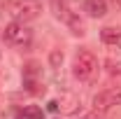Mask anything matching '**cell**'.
Returning a JSON list of instances; mask_svg holds the SVG:
<instances>
[{"instance_id": "obj_13", "label": "cell", "mask_w": 121, "mask_h": 119, "mask_svg": "<svg viewBox=\"0 0 121 119\" xmlns=\"http://www.w3.org/2000/svg\"><path fill=\"white\" fill-rule=\"evenodd\" d=\"M84 119H95V117H84Z\"/></svg>"}, {"instance_id": "obj_12", "label": "cell", "mask_w": 121, "mask_h": 119, "mask_svg": "<svg viewBox=\"0 0 121 119\" xmlns=\"http://www.w3.org/2000/svg\"><path fill=\"white\" fill-rule=\"evenodd\" d=\"M47 107H49L51 112H56V110H58V101H49V105H47Z\"/></svg>"}, {"instance_id": "obj_3", "label": "cell", "mask_w": 121, "mask_h": 119, "mask_svg": "<svg viewBox=\"0 0 121 119\" xmlns=\"http://www.w3.org/2000/svg\"><path fill=\"white\" fill-rule=\"evenodd\" d=\"M44 9V2L42 0H14L9 5V14L14 21L19 23H28V21H35L37 16L42 14Z\"/></svg>"}, {"instance_id": "obj_14", "label": "cell", "mask_w": 121, "mask_h": 119, "mask_svg": "<svg viewBox=\"0 0 121 119\" xmlns=\"http://www.w3.org/2000/svg\"><path fill=\"white\" fill-rule=\"evenodd\" d=\"M56 119H60V117H56Z\"/></svg>"}, {"instance_id": "obj_5", "label": "cell", "mask_w": 121, "mask_h": 119, "mask_svg": "<svg viewBox=\"0 0 121 119\" xmlns=\"http://www.w3.org/2000/svg\"><path fill=\"white\" fill-rule=\"evenodd\" d=\"M84 14L91 19H103L107 14V0H84Z\"/></svg>"}, {"instance_id": "obj_6", "label": "cell", "mask_w": 121, "mask_h": 119, "mask_svg": "<svg viewBox=\"0 0 121 119\" xmlns=\"http://www.w3.org/2000/svg\"><path fill=\"white\" fill-rule=\"evenodd\" d=\"M49 9H51V14L56 16L58 21H68L70 14H72V9H70V5H68V0H49Z\"/></svg>"}, {"instance_id": "obj_10", "label": "cell", "mask_w": 121, "mask_h": 119, "mask_svg": "<svg viewBox=\"0 0 121 119\" xmlns=\"http://www.w3.org/2000/svg\"><path fill=\"white\" fill-rule=\"evenodd\" d=\"M49 65H51L54 70H58L60 65H63V51H60V49H51V51H49Z\"/></svg>"}, {"instance_id": "obj_2", "label": "cell", "mask_w": 121, "mask_h": 119, "mask_svg": "<svg viewBox=\"0 0 121 119\" xmlns=\"http://www.w3.org/2000/svg\"><path fill=\"white\" fill-rule=\"evenodd\" d=\"M2 42L9 47H19V49H26L33 42V30L26 26V23H19V21H12L2 28Z\"/></svg>"}, {"instance_id": "obj_4", "label": "cell", "mask_w": 121, "mask_h": 119, "mask_svg": "<svg viewBox=\"0 0 121 119\" xmlns=\"http://www.w3.org/2000/svg\"><path fill=\"white\" fill-rule=\"evenodd\" d=\"M121 105V87H109L93 96V112H109L112 107Z\"/></svg>"}, {"instance_id": "obj_7", "label": "cell", "mask_w": 121, "mask_h": 119, "mask_svg": "<svg viewBox=\"0 0 121 119\" xmlns=\"http://www.w3.org/2000/svg\"><path fill=\"white\" fill-rule=\"evenodd\" d=\"M100 40L105 42L107 47H121V28H112V26H105L100 30Z\"/></svg>"}, {"instance_id": "obj_11", "label": "cell", "mask_w": 121, "mask_h": 119, "mask_svg": "<svg viewBox=\"0 0 121 119\" xmlns=\"http://www.w3.org/2000/svg\"><path fill=\"white\" fill-rule=\"evenodd\" d=\"M109 75H121V61H107Z\"/></svg>"}, {"instance_id": "obj_8", "label": "cell", "mask_w": 121, "mask_h": 119, "mask_svg": "<svg viewBox=\"0 0 121 119\" xmlns=\"http://www.w3.org/2000/svg\"><path fill=\"white\" fill-rule=\"evenodd\" d=\"M65 26H68V28H70V33H72V35H77V37L86 35V26H84V19L77 14V12H72V14H70V19L65 21Z\"/></svg>"}, {"instance_id": "obj_9", "label": "cell", "mask_w": 121, "mask_h": 119, "mask_svg": "<svg viewBox=\"0 0 121 119\" xmlns=\"http://www.w3.org/2000/svg\"><path fill=\"white\" fill-rule=\"evenodd\" d=\"M16 119H44V110L40 105H26L23 110H19Z\"/></svg>"}, {"instance_id": "obj_1", "label": "cell", "mask_w": 121, "mask_h": 119, "mask_svg": "<svg viewBox=\"0 0 121 119\" xmlns=\"http://www.w3.org/2000/svg\"><path fill=\"white\" fill-rule=\"evenodd\" d=\"M98 59L95 54L89 49H77L75 59H72V75H75L79 82H91L95 75H98Z\"/></svg>"}]
</instances>
